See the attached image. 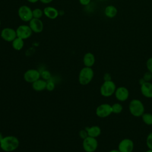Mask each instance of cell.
<instances>
[{"mask_svg": "<svg viewBox=\"0 0 152 152\" xmlns=\"http://www.w3.org/2000/svg\"><path fill=\"white\" fill-rule=\"evenodd\" d=\"M20 144L18 139L14 135L4 137L0 143V148L5 152H12L17 149Z\"/></svg>", "mask_w": 152, "mask_h": 152, "instance_id": "cell-1", "label": "cell"}, {"mask_svg": "<svg viewBox=\"0 0 152 152\" xmlns=\"http://www.w3.org/2000/svg\"><path fill=\"white\" fill-rule=\"evenodd\" d=\"M94 77V71L91 67L84 66L83 68L78 74V82L83 86L88 84Z\"/></svg>", "mask_w": 152, "mask_h": 152, "instance_id": "cell-2", "label": "cell"}, {"mask_svg": "<svg viewBox=\"0 0 152 152\" xmlns=\"http://www.w3.org/2000/svg\"><path fill=\"white\" fill-rule=\"evenodd\" d=\"M130 113L135 117L141 116L144 112V107L142 103L138 99L132 100L129 104Z\"/></svg>", "mask_w": 152, "mask_h": 152, "instance_id": "cell-3", "label": "cell"}, {"mask_svg": "<svg viewBox=\"0 0 152 152\" xmlns=\"http://www.w3.org/2000/svg\"><path fill=\"white\" fill-rule=\"evenodd\" d=\"M116 85L111 80L104 81L100 88V93L104 97H109L113 94L116 90Z\"/></svg>", "mask_w": 152, "mask_h": 152, "instance_id": "cell-4", "label": "cell"}, {"mask_svg": "<svg viewBox=\"0 0 152 152\" xmlns=\"http://www.w3.org/2000/svg\"><path fill=\"white\" fill-rule=\"evenodd\" d=\"M98 146L96 138L88 136L83 141V147L86 152H94Z\"/></svg>", "mask_w": 152, "mask_h": 152, "instance_id": "cell-5", "label": "cell"}, {"mask_svg": "<svg viewBox=\"0 0 152 152\" xmlns=\"http://www.w3.org/2000/svg\"><path fill=\"white\" fill-rule=\"evenodd\" d=\"M18 14L20 18L25 22L30 21L33 18V10L27 5L21 6L18 10Z\"/></svg>", "mask_w": 152, "mask_h": 152, "instance_id": "cell-6", "label": "cell"}, {"mask_svg": "<svg viewBox=\"0 0 152 152\" xmlns=\"http://www.w3.org/2000/svg\"><path fill=\"white\" fill-rule=\"evenodd\" d=\"M24 80L29 83H33L40 78V72L36 69H29L24 74Z\"/></svg>", "mask_w": 152, "mask_h": 152, "instance_id": "cell-7", "label": "cell"}, {"mask_svg": "<svg viewBox=\"0 0 152 152\" xmlns=\"http://www.w3.org/2000/svg\"><path fill=\"white\" fill-rule=\"evenodd\" d=\"M112 113V106L104 103L99 105L96 109V114L99 118H106Z\"/></svg>", "mask_w": 152, "mask_h": 152, "instance_id": "cell-8", "label": "cell"}, {"mask_svg": "<svg viewBox=\"0 0 152 152\" xmlns=\"http://www.w3.org/2000/svg\"><path fill=\"white\" fill-rule=\"evenodd\" d=\"M16 33L17 37L24 40L29 38L31 36L32 30L29 26L21 25L17 28Z\"/></svg>", "mask_w": 152, "mask_h": 152, "instance_id": "cell-9", "label": "cell"}, {"mask_svg": "<svg viewBox=\"0 0 152 152\" xmlns=\"http://www.w3.org/2000/svg\"><path fill=\"white\" fill-rule=\"evenodd\" d=\"M1 37L7 42H12L17 37L16 30L10 27L4 28L1 31Z\"/></svg>", "mask_w": 152, "mask_h": 152, "instance_id": "cell-10", "label": "cell"}, {"mask_svg": "<svg viewBox=\"0 0 152 152\" xmlns=\"http://www.w3.org/2000/svg\"><path fill=\"white\" fill-rule=\"evenodd\" d=\"M134 149L133 141L128 138L123 139L118 145V150L120 152H132Z\"/></svg>", "mask_w": 152, "mask_h": 152, "instance_id": "cell-11", "label": "cell"}, {"mask_svg": "<svg viewBox=\"0 0 152 152\" xmlns=\"http://www.w3.org/2000/svg\"><path fill=\"white\" fill-rule=\"evenodd\" d=\"M29 26L32 31L36 33H39L43 29V23L39 18H33L29 21Z\"/></svg>", "mask_w": 152, "mask_h": 152, "instance_id": "cell-12", "label": "cell"}, {"mask_svg": "<svg viewBox=\"0 0 152 152\" xmlns=\"http://www.w3.org/2000/svg\"><path fill=\"white\" fill-rule=\"evenodd\" d=\"M115 95L117 100L121 102H124L129 97V91L125 87H119L116 89Z\"/></svg>", "mask_w": 152, "mask_h": 152, "instance_id": "cell-13", "label": "cell"}, {"mask_svg": "<svg viewBox=\"0 0 152 152\" xmlns=\"http://www.w3.org/2000/svg\"><path fill=\"white\" fill-rule=\"evenodd\" d=\"M141 92L142 94L147 98H152V84L148 81H145L141 85Z\"/></svg>", "mask_w": 152, "mask_h": 152, "instance_id": "cell-14", "label": "cell"}, {"mask_svg": "<svg viewBox=\"0 0 152 152\" xmlns=\"http://www.w3.org/2000/svg\"><path fill=\"white\" fill-rule=\"evenodd\" d=\"M43 14L50 19H55L58 17L59 12L54 7H46L43 10Z\"/></svg>", "mask_w": 152, "mask_h": 152, "instance_id": "cell-15", "label": "cell"}, {"mask_svg": "<svg viewBox=\"0 0 152 152\" xmlns=\"http://www.w3.org/2000/svg\"><path fill=\"white\" fill-rule=\"evenodd\" d=\"M46 83L47 81L42 78H39L32 83V88L36 91H42L46 89Z\"/></svg>", "mask_w": 152, "mask_h": 152, "instance_id": "cell-16", "label": "cell"}, {"mask_svg": "<svg viewBox=\"0 0 152 152\" xmlns=\"http://www.w3.org/2000/svg\"><path fill=\"white\" fill-rule=\"evenodd\" d=\"M83 63L85 66L91 67L95 63L94 55L91 52L86 53L83 56Z\"/></svg>", "mask_w": 152, "mask_h": 152, "instance_id": "cell-17", "label": "cell"}, {"mask_svg": "<svg viewBox=\"0 0 152 152\" xmlns=\"http://www.w3.org/2000/svg\"><path fill=\"white\" fill-rule=\"evenodd\" d=\"M86 129L87 132L88 136H89V137L96 138V137H99L101 134L100 128L96 125L92 126L91 127H87L86 128Z\"/></svg>", "mask_w": 152, "mask_h": 152, "instance_id": "cell-18", "label": "cell"}, {"mask_svg": "<svg viewBox=\"0 0 152 152\" xmlns=\"http://www.w3.org/2000/svg\"><path fill=\"white\" fill-rule=\"evenodd\" d=\"M105 15L110 18L115 17L118 13L117 8L113 5H109L106 7L104 11Z\"/></svg>", "mask_w": 152, "mask_h": 152, "instance_id": "cell-19", "label": "cell"}, {"mask_svg": "<svg viewBox=\"0 0 152 152\" xmlns=\"http://www.w3.org/2000/svg\"><path fill=\"white\" fill-rule=\"evenodd\" d=\"M12 46L15 50H20L24 46V40L17 37L12 42Z\"/></svg>", "mask_w": 152, "mask_h": 152, "instance_id": "cell-20", "label": "cell"}, {"mask_svg": "<svg viewBox=\"0 0 152 152\" xmlns=\"http://www.w3.org/2000/svg\"><path fill=\"white\" fill-rule=\"evenodd\" d=\"M141 116L143 122L145 124L148 125H152V114L149 113H143Z\"/></svg>", "mask_w": 152, "mask_h": 152, "instance_id": "cell-21", "label": "cell"}, {"mask_svg": "<svg viewBox=\"0 0 152 152\" xmlns=\"http://www.w3.org/2000/svg\"><path fill=\"white\" fill-rule=\"evenodd\" d=\"M112 113H120L123 109L122 106L120 103H115L112 106Z\"/></svg>", "mask_w": 152, "mask_h": 152, "instance_id": "cell-22", "label": "cell"}, {"mask_svg": "<svg viewBox=\"0 0 152 152\" xmlns=\"http://www.w3.org/2000/svg\"><path fill=\"white\" fill-rule=\"evenodd\" d=\"M43 14V11H42L40 8H35L33 10V17L36 18H40Z\"/></svg>", "mask_w": 152, "mask_h": 152, "instance_id": "cell-23", "label": "cell"}, {"mask_svg": "<svg viewBox=\"0 0 152 152\" xmlns=\"http://www.w3.org/2000/svg\"><path fill=\"white\" fill-rule=\"evenodd\" d=\"M40 77L46 81H48L51 78V74L48 70H43L40 72Z\"/></svg>", "mask_w": 152, "mask_h": 152, "instance_id": "cell-24", "label": "cell"}, {"mask_svg": "<svg viewBox=\"0 0 152 152\" xmlns=\"http://www.w3.org/2000/svg\"><path fill=\"white\" fill-rule=\"evenodd\" d=\"M55 84L53 81H52L50 80L47 81L46 89L48 91H53L55 89Z\"/></svg>", "mask_w": 152, "mask_h": 152, "instance_id": "cell-25", "label": "cell"}, {"mask_svg": "<svg viewBox=\"0 0 152 152\" xmlns=\"http://www.w3.org/2000/svg\"><path fill=\"white\" fill-rule=\"evenodd\" d=\"M146 144L148 148L152 150V132L150 133L148 135L146 140Z\"/></svg>", "mask_w": 152, "mask_h": 152, "instance_id": "cell-26", "label": "cell"}, {"mask_svg": "<svg viewBox=\"0 0 152 152\" xmlns=\"http://www.w3.org/2000/svg\"><path fill=\"white\" fill-rule=\"evenodd\" d=\"M146 66L148 71L152 74V57L147 59L146 62Z\"/></svg>", "mask_w": 152, "mask_h": 152, "instance_id": "cell-27", "label": "cell"}, {"mask_svg": "<svg viewBox=\"0 0 152 152\" xmlns=\"http://www.w3.org/2000/svg\"><path fill=\"white\" fill-rule=\"evenodd\" d=\"M79 136L83 140H84L86 137H88V134H87V132L86 129H85L80 130V132H79Z\"/></svg>", "mask_w": 152, "mask_h": 152, "instance_id": "cell-28", "label": "cell"}, {"mask_svg": "<svg viewBox=\"0 0 152 152\" xmlns=\"http://www.w3.org/2000/svg\"><path fill=\"white\" fill-rule=\"evenodd\" d=\"M151 78H152V74L148 71V72H146L144 74L143 78L145 81H148L151 79Z\"/></svg>", "mask_w": 152, "mask_h": 152, "instance_id": "cell-29", "label": "cell"}, {"mask_svg": "<svg viewBox=\"0 0 152 152\" xmlns=\"http://www.w3.org/2000/svg\"><path fill=\"white\" fill-rule=\"evenodd\" d=\"M91 0H79V2L80 3L83 5H84V6H86L87 5H88L90 2Z\"/></svg>", "mask_w": 152, "mask_h": 152, "instance_id": "cell-30", "label": "cell"}, {"mask_svg": "<svg viewBox=\"0 0 152 152\" xmlns=\"http://www.w3.org/2000/svg\"><path fill=\"white\" fill-rule=\"evenodd\" d=\"M42 3H43V4H49L50 2H51L53 0H39Z\"/></svg>", "mask_w": 152, "mask_h": 152, "instance_id": "cell-31", "label": "cell"}, {"mask_svg": "<svg viewBox=\"0 0 152 152\" xmlns=\"http://www.w3.org/2000/svg\"><path fill=\"white\" fill-rule=\"evenodd\" d=\"M27 1L29 2H31V3H35V2H37L39 0H27Z\"/></svg>", "mask_w": 152, "mask_h": 152, "instance_id": "cell-32", "label": "cell"}, {"mask_svg": "<svg viewBox=\"0 0 152 152\" xmlns=\"http://www.w3.org/2000/svg\"><path fill=\"white\" fill-rule=\"evenodd\" d=\"M3 138H4V137H3L2 134L0 132V143H1V141H2V140L3 139Z\"/></svg>", "mask_w": 152, "mask_h": 152, "instance_id": "cell-33", "label": "cell"}, {"mask_svg": "<svg viewBox=\"0 0 152 152\" xmlns=\"http://www.w3.org/2000/svg\"><path fill=\"white\" fill-rule=\"evenodd\" d=\"M108 152H120L118 150H112Z\"/></svg>", "mask_w": 152, "mask_h": 152, "instance_id": "cell-34", "label": "cell"}, {"mask_svg": "<svg viewBox=\"0 0 152 152\" xmlns=\"http://www.w3.org/2000/svg\"><path fill=\"white\" fill-rule=\"evenodd\" d=\"M146 152H152V150L149 149V150H147Z\"/></svg>", "mask_w": 152, "mask_h": 152, "instance_id": "cell-35", "label": "cell"}, {"mask_svg": "<svg viewBox=\"0 0 152 152\" xmlns=\"http://www.w3.org/2000/svg\"><path fill=\"white\" fill-rule=\"evenodd\" d=\"M0 26H1V20H0Z\"/></svg>", "mask_w": 152, "mask_h": 152, "instance_id": "cell-36", "label": "cell"}]
</instances>
